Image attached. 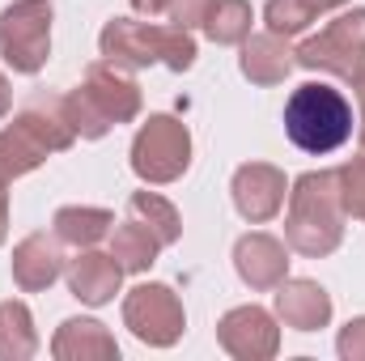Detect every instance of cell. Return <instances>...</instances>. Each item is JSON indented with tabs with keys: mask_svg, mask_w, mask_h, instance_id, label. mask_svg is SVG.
I'll return each mask as SVG.
<instances>
[{
	"mask_svg": "<svg viewBox=\"0 0 365 361\" xmlns=\"http://www.w3.org/2000/svg\"><path fill=\"white\" fill-rule=\"evenodd\" d=\"M77 132L64 115V102L51 90H34L13 115V123L0 132V187L30 175L51 153L73 149Z\"/></svg>",
	"mask_w": 365,
	"mask_h": 361,
	"instance_id": "cell-1",
	"label": "cell"
},
{
	"mask_svg": "<svg viewBox=\"0 0 365 361\" xmlns=\"http://www.w3.org/2000/svg\"><path fill=\"white\" fill-rule=\"evenodd\" d=\"M344 200L336 187V171H306L289 191V217H284V243L297 255L323 260L344 238Z\"/></svg>",
	"mask_w": 365,
	"mask_h": 361,
	"instance_id": "cell-2",
	"label": "cell"
},
{
	"mask_svg": "<svg viewBox=\"0 0 365 361\" xmlns=\"http://www.w3.org/2000/svg\"><path fill=\"white\" fill-rule=\"evenodd\" d=\"M68 123L81 141L106 136L115 123H132L140 115V86L110 60H98L86 68V81L64 93Z\"/></svg>",
	"mask_w": 365,
	"mask_h": 361,
	"instance_id": "cell-3",
	"label": "cell"
},
{
	"mask_svg": "<svg viewBox=\"0 0 365 361\" xmlns=\"http://www.w3.org/2000/svg\"><path fill=\"white\" fill-rule=\"evenodd\" d=\"M284 132L302 153H336L353 136V102L327 81H306L284 102Z\"/></svg>",
	"mask_w": 365,
	"mask_h": 361,
	"instance_id": "cell-4",
	"label": "cell"
},
{
	"mask_svg": "<svg viewBox=\"0 0 365 361\" xmlns=\"http://www.w3.org/2000/svg\"><path fill=\"white\" fill-rule=\"evenodd\" d=\"M98 47L110 64L119 68H149V64H166L170 73H187L195 64V39L191 30L179 26H149V21H132V17H115L102 26Z\"/></svg>",
	"mask_w": 365,
	"mask_h": 361,
	"instance_id": "cell-5",
	"label": "cell"
},
{
	"mask_svg": "<svg viewBox=\"0 0 365 361\" xmlns=\"http://www.w3.org/2000/svg\"><path fill=\"white\" fill-rule=\"evenodd\" d=\"M297 64L310 73H331L340 81H357L365 73V9H349L327 21L314 39L293 47Z\"/></svg>",
	"mask_w": 365,
	"mask_h": 361,
	"instance_id": "cell-6",
	"label": "cell"
},
{
	"mask_svg": "<svg viewBox=\"0 0 365 361\" xmlns=\"http://www.w3.org/2000/svg\"><path fill=\"white\" fill-rule=\"evenodd\" d=\"M191 166V132L187 123L175 119V115H149L132 141V171L136 179L153 183H175L187 175Z\"/></svg>",
	"mask_w": 365,
	"mask_h": 361,
	"instance_id": "cell-7",
	"label": "cell"
},
{
	"mask_svg": "<svg viewBox=\"0 0 365 361\" xmlns=\"http://www.w3.org/2000/svg\"><path fill=\"white\" fill-rule=\"evenodd\" d=\"M51 0H13L0 13V56L13 73L34 77L51 56Z\"/></svg>",
	"mask_w": 365,
	"mask_h": 361,
	"instance_id": "cell-8",
	"label": "cell"
},
{
	"mask_svg": "<svg viewBox=\"0 0 365 361\" xmlns=\"http://www.w3.org/2000/svg\"><path fill=\"white\" fill-rule=\"evenodd\" d=\"M123 327L149 345V349H170L179 345L182 327H187V315H182V302L170 285H158V280H145L136 285L128 298H123Z\"/></svg>",
	"mask_w": 365,
	"mask_h": 361,
	"instance_id": "cell-9",
	"label": "cell"
},
{
	"mask_svg": "<svg viewBox=\"0 0 365 361\" xmlns=\"http://www.w3.org/2000/svg\"><path fill=\"white\" fill-rule=\"evenodd\" d=\"M217 345L238 361H268L280 349V327L264 306H234L217 323Z\"/></svg>",
	"mask_w": 365,
	"mask_h": 361,
	"instance_id": "cell-10",
	"label": "cell"
},
{
	"mask_svg": "<svg viewBox=\"0 0 365 361\" xmlns=\"http://www.w3.org/2000/svg\"><path fill=\"white\" fill-rule=\"evenodd\" d=\"M234 208L251 221V225H264L272 221L276 213L284 208V195H289V183H284V171H276L268 162H247L234 171Z\"/></svg>",
	"mask_w": 365,
	"mask_h": 361,
	"instance_id": "cell-11",
	"label": "cell"
},
{
	"mask_svg": "<svg viewBox=\"0 0 365 361\" xmlns=\"http://www.w3.org/2000/svg\"><path fill=\"white\" fill-rule=\"evenodd\" d=\"M234 268L242 276V285H251L255 293H268L289 276V247L272 234H259V230L242 234L234 243Z\"/></svg>",
	"mask_w": 365,
	"mask_h": 361,
	"instance_id": "cell-12",
	"label": "cell"
},
{
	"mask_svg": "<svg viewBox=\"0 0 365 361\" xmlns=\"http://www.w3.org/2000/svg\"><path fill=\"white\" fill-rule=\"evenodd\" d=\"M276 319L293 332H319L331 323V298L319 280H280L276 285Z\"/></svg>",
	"mask_w": 365,
	"mask_h": 361,
	"instance_id": "cell-13",
	"label": "cell"
},
{
	"mask_svg": "<svg viewBox=\"0 0 365 361\" xmlns=\"http://www.w3.org/2000/svg\"><path fill=\"white\" fill-rule=\"evenodd\" d=\"M64 243L51 234H26L17 247H13V280L21 293H38L47 289L60 272H64Z\"/></svg>",
	"mask_w": 365,
	"mask_h": 361,
	"instance_id": "cell-14",
	"label": "cell"
},
{
	"mask_svg": "<svg viewBox=\"0 0 365 361\" xmlns=\"http://www.w3.org/2000/svg\"><path fill=\"white\" fill-rule=\"evenodd\" d=\"M64 276H68V289H73L77 302H86V306H106V302L119 293L123 268L115 264V255H102V251H93V247H81L77 260H68Z\"/></svg>",
	"mask_w": 365,
	"mask_h": 361,
	"instance_id": "cell-15",
	"label": "cell"
},
{
	"mask_svg": "<svg viewBox=\"0 0 365 361\" xmlns=\"http://www.w3.org/2000/svg\"><path fill=\"white\" fill-rule=\"evenodd\" d=\"M293 64H297V56H293L289 39L284 34H272V30L268 34H247L242 56H238L242 77L255 81V86H280L293 73Z\"/></svg>",
	"mask_w": 365,
	"mask_h": 361,
	"instance_id": "cell-16",
	"label": "cell"
},
{
	"mask_svg": "<svg viewBox=\"0 0 365 361\" xmlns=\"http://www.w3.org/2000/svg\"><path fill=\"white\" fill-rule=\"evenodd\" d=\"M51 353L60 361H110L119 357V345L98 319H64L51 336Z\"/></svg>",
	"mask_w": 365,
	"mask_h": 361,
	"instance_id": "cell-17",
	"label": "cell"
},
{
	"mask_svg": "<svg viewBox=\"0 0 365 361\" xmlns=\"http://www.w3.org/2000/svg\"><path fill=\"white\" fill-rule=\"evenodd\" d=\"M110 225H115V217H110L106 208H90V204H68V208H60V213L51 217L56 238H60L64 247H77V251L102 243V238L110 234Z\"/></svg>",
	"mask_w": 365,
	"mask_h": 361,
	"instance_id": "cell-18",
	"label": "cell"
},
{
	"mask_svg": "<svg viewBox=\"0 0 365 361\" xmlns=\"http://www.w3.org/2000/svg\"><path fill=\"white\" fill-rule=\"evenodd\" d=\"M158 251H162L158 234H153L145 221H136V217H128V221L115 225V234H110V255H115V264L123 272H149L153 260H158Z\"/></svg>",
	"mask_w": 365,
	"mask_h": 361,
	"instance_id": "cell-19",
	"label": "cell"
},
{
	"mask_svg": "<svg viewBox=\"0 0 365 361\" xmlns=\"http://www.w3.org/2000/svg\"><path fill=\"white\" fill-rule=\"evenodd\" d=\"M38 353L34 315L26 302H0V361H30Z\"/></svg>",
	"mask_w": 365,
	"mask_h": 361,
	"instance_id": "cell-20",
	"label": "cell"
},
{
	"mask_svg": "<svg viewBox=\"0 0 365 361\" xmlns=\"http://www.w3.org/2000/svg\"><path fill=\"white\" fill-rule=\"evenodd\" d=\"M251 21H255L251 0H217L204 17V34L221 47H242L251 34Z\"/></svg>",
	"mask_w": 365,
	"mask_h": 361,
	"instance_id": "cell-21",
	"label": "cell"
},
{
	"mask_svg": "<svg viewBox=\"0 0 365 361\" xmlns=\"http://www.w3.org/2000/svg\"><path fill=\"white\" fill-rule=\"evenodd\" d=\"M128 213H132L136 221H145V225L158 234V243H162V247H175V243L182 238L179 208H175L170 200H162L158 191H132V200H128Z\"/></svg>",
	"mask_w": 365,
	"mask_h": 361,
	"instance_id": "cell-22",
	"label": "cell"
},
{
	"mask_svg": "<svg viewBox=\"0 0 365 361\" xmlns=\"http://www.w3.org/2000/svg\"><path fill=\"white\" fill-rule=\"evenodd\" d=\"M340 4H349V0H268L264 21H268L272 34H284L289 39V34H302L319 13H331Z\"/></svg>",
	"mask_w": 365,
	"mask_h": 361,
	"instance_id": "cell-23",
	"label": "cell"
},
{
	"mask_svg": "<svg viewBox=\"0 0 365 361\" xmlns=\"http://www.w3.org/2000/svg\"><path fill=\"white\" fill-rule=\"evenodd\" d=\"M336 187H340V200H344V213L365 221V145L357 158H349L340 171H336Z\"/></svg>",
	"mask_w": 365,
	"mask_h": 361,
	"instance_id": "cell-24",
	"label": "cell"
},
{
	"mask_svg": "<svg viewBox=\"0 0 365 361\" xmlns=\"http://www.w3.org/2000/svg\"><path fill=\"white\" fill-rule=\"evenodd\" d=\"M217 0H170V21L179 26V30H195V26H204V17H208V9H212Z\"/></svg>",
	"mask_w": 365,
	"mask_h": 361,
	"instance_id": "cell-25",
	"label": "cell"
},
{
	"mask_svg": "<svg viewBox=\"0 0 365 361\" xmlns=\"http://www.w3.org/2000/svg\"><path fill=\"white\" fill-rule=\"evenodd\" d=\"M336 353L344 361H365V315L361 319H349V327L336 340Z\"/></svg>",
	"mask_w": 365,
	"mask_h": 361,
	"instance_id": "cell-26",
	"label": "cell"
},
{
	"mask_svg": "<svg viewBox=\"0 0 365 361\" xmlns=\"http://www.w3.org/2000/svg\"><path fill=\"white\" fill-rule=\"evenodd\" d=\"M353 90H357V136H361V145H365V73L353 81Z\"/></svg>",
	"mask_w": 365,
	"mask_h": 361,
	"instance_id": "cell-27",
	"label": "cell"
},
{
	"mask_svg": "<svg viewBox=\"0 0 365 361\" xmlns=\"http://www.w3.org/2000/svg\"><path fill=\"white\" fill-rule=\"evenodd\" d=\"M132 9H136L140 17H158V13L170 9V0H132Z\"/></svg>",
	"mask_w": 365,
	"mask_h": 361,
	"instance_id": "cell-28",
	"label": "cell"
},
{
	"mask_svg": "<svg viewBox=\"0 0 365 361\" xmlns=\"http://www.w3.org/2000/svg\"><path fill=\"white\" fill-rule=\"evenodd\" d=\"M9 111H13V90H9V77L0 73V119H4Z\"/></svg>",
	"mask_w": 365,
	"mask_h": 361,
	"instance_id": "cell-29",
	"label": "cell"
},
{
	"mask_svg": "<svg viewBox=\"0 0 365 361\" xmlns=\"http://www.w3.org/2000/svg\"><path fill=\"white\" fill-rule=\"evenodd\" d=\"M4 234H9V191L0 187V243H4Z\"/></svg>",
	"mask_w": 365,
	"mask_h": 361,
	"instance_id": "cell-30",
	"label": "cell"
}]
</instances>
